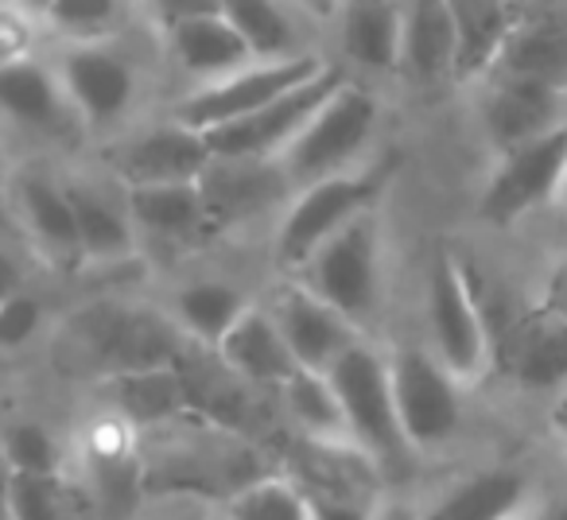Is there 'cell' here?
<instances>
[{
  "label": "cell",
  "mask_w": 567,
  "mask_h": 520,
  "mask_svg": "<svg viewBox=\"0 0 567 520\" xmlns=\"http://www.w3.org/2000/svg\"><path fill=\"white\" fill-rule=\"evenodd\" d=\"M66 334L82 365L102 381L121 373L175 370L187 346L167 311H148L136 303H90L66 323Z\"/></svg>",
  "instance_id": "6da1fadb"
},
{
  "label": "cell",
  "mask_w": 567,
  "mask_h": 520,
  "mask_svg": "<svg viewBox=\"0 0 567 520\" xmlns=\"http://www.w3.org/2000/svg\"><path fill=\"white\" fill-rule=\"evenodd\" d=\"M389 183V164H365L334 179L311 183V187L296 190L292 202L284 206L276 218L272 233V264L280 277H292L331 241L334 233L373 210Z\"/></svg>",
  "instance_id": "7a4b0ae2"
},
{
  "label": "cell",
  "mask_w": 567,
  "mask_h": 520,
  "mask_svg": "<svg viewBox=\"0 0 567 520\" xmlns=\"http://www.w3.org/2000/svg\"><path fill=\"white\" fill-rule=\"evenodd\" d=\"M292 277L370 334L378 326L381 300H385V229H381V214L365 210L362 218H354Z\"/></svg>",
  "instance_id": "3957f363"
},
{
  "label": "cell",
  "mask_w": 567,
  "mask_h": 520,
  "mask_svg": "<svg viewBox=\"0 0 567 520\" xmlns=\"http://www.w3.org/2000/svg\"><path fill=\"white\" fill-rule=\"evenodd\" d=\"M284 474L303 489L311 520H378L385 470L358 443H323L296 435Z\"/></svg>",
  "instance_id": "277c9868"
},
{
  "label": "cell",
  "mask_w": 567,
  "mask_h": 520,
  "mask_svg": "<svg viewBox=\"0 0 567 520\" xmlns=\"http://www.w3.org/2000/svg\"><path fill=\"white\" fill-rule=\"evenodd\" d=\"M378 97L350 79L347 86H339L327 97L323 110L276 156V164L284 167V175H288V183L296 190L334 179V175H347L354 167H365L362 156L373 144V136H378Z\"/></svg>",
  "instance_id": "5b68a950"
},
{
  "label": "cell",
  "mask_w": 567,
  "mask_h": 520,
  "mask_svg": "<svg viewBox=\"0 0 567 520\" xmlns=\"http://www.w3.org/2000/svg\"><path fill=\"white\" fill-rule=\"evenodd\" d=\"M331 381H334V388H339L342 412H347L350 439H354L365 455L378 458L385 478L389 474L409 470L416 450H412L409 435H404V427H401V412H396L389 350L362 339L331 370Z\"/></svg>",
  "instance_id": "8992f818"
},
{
  "label": "cell",
  "mask_w": 567,
  "mask_h": 520,
  "mask_svg": "<svg viewBox=\"0 0 567 520\" xmlns=\"http://www.w3.org/2000/svg\"><path fill=\"white\" fill-rule=\"evenodd\" d=\"M424 319L427 346L435 350L443 365L463 381L466 388L478 385L494 365L486 319H482L474 292L466 284V272L451 249H440L427 264L424 280Z\"/></svg>",
  "instance_id": "52a82bcc"
},
{
  "label": "cell",
  "mask_w": 567,
  "mask_h": 520,
  "mask_svg": "<svg viewBox=\"0 0 567 520\" xmlns=\"http://www.w3.org/2000/svg\"><path fill=\"white\" fill-rule=\"evenodd\" d=\"M51 63L90 133L94 128L117 136L125 133V121L133 117L136 97H141V63L125 43H59L51 51Z\"/></svg>",
  "instance_id": "ba28073f"
},
{
  "label": "cell",
  "mask_w": 567,
  "mask_h": 520,
  "mask_svg": "<svg viewBox=\"0 0 567 520\" xmlns=\"http://www.w3.org/2000/svg\"><path fill=\"white\" fill-rule=\"evenodd\" d=\"M396 412L416 455H435L451 447L463 431V381L435 357L432 346L389 350Z\"/></svg>",
  "instance_id": "9c48e42d"
},
{
  "label": "cell",
  "mask_w": 567,
  "mask_h": 520,
  "mask_svg": "<svg viewBox=\"0 0 567 520\" xmlns=\"http://www.w3.org/2000/svg\"><path fill=\"white\" fill-rule=\"evenodd\" d=\"M327 66H331V59H327L323 51L300 55V59H276V63L260 59V63L245 66V71L229 74V79L214 82V86L183 94L167 113H172L175 121H183V125L198 128V133H214V128L234 125V121L265 110L268 102L284 97L288 90L319 79Z\"/></svg>",
  "instance_id": "30bf717a"
},
{
  "label": "cell",
  "mask_w": 567,
  "mask_h": 520,
  "mask_svg": "<svg viewBox=\"0 0 567 520\" xmlns=\"http://www.w3.org/2000/svg\"><path fill=\"white\" fill-rule=\"evenodd\" d=\"M210 159L214 148L206 133L167 113L152 125H133L113 136L105 167L125 187H164V183H198Z\"/></svg>",
  "instance_id": "8fae6325"
},
{
  "label": "cell",
  "mask_w": 567,
  "mask_h": 520,
  "mask_svg": "<svg viewBox=\"0 0 567 520\" xmlns=\"http://www.w3.org/2000/svg\"><path fill=\"white\" fill-rule=\"evenodd\" d=\"M564 171H567V121L559 128H551V133L497 156L494 175L486 179L478 198L482 221L505 229L525 218V214L540 210L544 202H556Z\"/></svg>",
  "instance_id": "7c38bea8"
},
{
  "label": "cell",
  "mask_w": 567,
  "mask_h": 520,
  "mask_svg": "<svg viewBox=\"0 0 567 520\" xmlns=\"http://www.w3.org/2000/svg\"><path fill=\"white\" fill-rule=\"evenodd\" d=\"M347 82H350L347 66L331 63L319 79L288 90L284 97L268 102L265 110L249 113V117L234 121V125L214 128V133H206V141H210L214 156H226V159H276L311 125V117L323 110L327 97L339 86H347Z\"/></svg>",
  "instance_id": "4fadbf2b"
},
{
  "label": "cell",
  "mask_w": 567,
  "mask_h": 520,
  "mask_svg": "<svg viewBox=\"0 0 567 520\" xmlns=\"http://www.w3.org/2000/svg\"><path fill=\"white\" fill-rule=\"evenodd\" d=\"M268 308V315L276 319L284 342L296 354L300 370L311 373H331L350 350L370 334L362 326H354L339 308H331L327 300H319L311 288H303L296 277H280L268 295L260 300Z\"/></svg>",
  "instance_id": "5bb4252c"
},
{
  "label": "cell",
  "mask_w": 567,
  "mask_h": 520,
  "mask_svg": "<svg viewBox=\"0 0 567 520\" xmlns=\"http://www.w3.org/2000/svg\"><path fill=\"white\" fill-rule=\"evenodd\" d=\"M12 218H17V229L24 237L28 257H35L40 264H51V269L63 272H74L86 264L79 221H74V206L63 179L35 171V167L20 171L12 179Z\"/></svg>",
  "instance_id": "9a60e30c"
},
{
  "label": "cell",
  "mask_w": 567,
  "mask_h": 520,
  "mask_svg": "<svg viewBox=\"0 0 567 520\" xmlns=\"http://www.w3.org/2000/svg\"><path fill=\"white\" fill-rule=\"evenodd\" d=\"M198 190L206 198L214 229H237L249 226L268 214H284L292 202L296 187L288 183L284 167L276 159H226L214 156L210 167L198 179Z\"/></svg>",
  "instance_id": "2e32d148"
},
{
  "label": "cell",
  "mask_w": 567,
  "mask_h": 520,
  "mask_svg": "<svg viewBox=\"0 0 567 520\" xmlns=\"http://www.w3.org/2000/svg\"><path fill=\"white\" fill-rule=\"evenodd\" d=\"M0 105H4L9 125L24 128L28 136H43V141H71L74 133L86 128L74 102L66 97L55 63L40 55L4 59Z\"/></svg>",
  "instance_id": "e0dca14e"
},
{
  "label": "cell",
  "mask_w": 567,
  "mask_h": 520,
  "mask_svg": "<svg viewBox=\"0 0 567 520\" xmlns=\"http://www.w3.org/2000/svg\"><path fill=\"white\" fill-rule=\"evenodd\" d=\"M482 82H486V94H482L478 110L497 156L551 133L567 121V90L517 79V74H486Z\"/></svg>",
  "instance_id": "ac0fdd59"
},
{
  "label": "cell",
  "mask_w": 567,
  "mask_h": 520,
  "mask_svg": "<svg viewBox=\"0 0 567 520\" xmlns=\"http://www.w3.org/2000/svg\"><path fill=\"white\" fill-rule=\"evenodd\" d=\"M66 195L74 206V221H79L82 252L86 264L94 269H110V264H125L141 252V233H136L133 210H128L125 183L110 179H90V175H71Z\"/></svg>",
  "instance_id": "d6986e66"
},
{
  "label": "cell",
  "mask_w": 567,
  "mask_h": 520,
  "mask_svg": "<svg viewBox=\"0 0 567 520\" xmlns=\"http://www.w3.org/2000/svg\"><path fill=\"white\" fill-rule=\"evenodd\" d=\"M536 489V478L520 466H482L443 486L420 520H517L528 512Z\"/></svg>",
  "instance_id": "ffe728a7"
},
{
  "label": "cell",
  "mask_w": 567,
  "mask_h": 520,
  "mask_svg": "<svg viewBox=\"0 0 567 520\" xmlns=\"http://www.w3.org/2000/svg\"><path fill=\"white\" fill-rule=\"evenodd\" d=\"M339 43V63L347 59L350 71L401 74L404 55V0H342L331 24Z\"/></svg>",
  "instance_id": "44dd1931"
},
{
  "label": "cell",
  "mask_w": 567,
  "mask_h": 520,
  "mask_svg": "<svg viewBox=\"0 0 567 520\" xmlns=\"http://www.w3.org/2000/svg\"><path fill=\"white\" fill-rule=\"evenodd\" d=\"M164 51L175 71L190 82V90L214 86V82L260 63L249 43L241 40V32L221 12H206V17L172 24L164 32Z\"/></svg>",
  "instance_id": "7402d4cb"
},
{
  "label": "cell",
  "mask_w": 567,
  "mask_h": 520,
  "mask_svg": "<svg viewBox=\"0 0 567 520\" xmlns=\"http://www.w3.org/2000/svg\"><path fill=\"white\" fill-rule=\"evenodd\" d=\"M489 74L567 90V0H520V20Z\"/></svg>",
  "instance_id": "603a6c76"
},
{
  "label": "cell",
  "mask_w": 567,
  "mask_h": 520,
  "mask_svg": "<svg viewBox=\"0 0 567 520\" xmlns=\"http://www.w3.org/2000/svg\"><path fill=\"white\" fill-rule=\"evenodd\" d=\"M141 241H156L159 249L190 252L218 233L206 210L198 183H164V187H125Z\"/></svg>",
  "instance_id": "cb8c5ba5"
},
{
  "label": "cell",
  "mask_w": 567,
  "mask_h": 520,
  "mask_svg": "<svg viewBox=\"0 0 567 520\" xmlns=\"http://www.w3.org/2000/svg\"><path fill=\"white\" fill-rule=\"evenodd\" d=\"M221 17L241 32L252 55L276 63V59H300L319 51L323 28L300 0H221Z\"/></svg>",
  "instance_id": "d4e9b609"
},
{
  "label": "cell",
  "mask_w": 567,
  "mask_h": 520,
  "mask_svg": "<svg viewBox=\"0 0 567 520\" xmlns=\"http://www.w3.org/2000/svg\"><path fill=\"white\" fill-rule=\"evenodd\" d=\"M497 370L509 373L525 393L559 396L567 388V323L536 300L497 357Z\"/></svg>",
  "instance_id": "484cf974"
},
{
  "label": "cell",
  "mask_w": 567,
  "mask_h": 520,
  "mask_svg": "<svg viewBox=\"0 0 567 520\" xmlns=\"http://www.w3.org/2000/svg\"><path fill=\"white\" fill-rule=\"evenodd\" d=\"M218 357L252 388H265V393H276L284 381H292L300 373V362L284 342L276 319L268 315L265 303H252L245 311V319L226 334V342L218 346Z\"/></svg>",
  "instance_id": "4316f807"
},
{
  "label": "cell",
  "mask_w": 567,
  "mask_h": 520,
  "mask_svg": "<svg viewBox=\"0 0 567 520\" xmlns=\"http://www.w3.org/2000/svg\"><path fill=\"white\" fill-rule=\"evenodd\" d=\"M252 295L241 284L226 277H195L187 284H179L167 303V315L183 331V339L195 346L218 350L226 342V334L245 319V311L252 308Z\"/></svg>",
  "instance_id": "83f0119b"
},
{
  "label": "cell",
  "mask_w": 567,
  "mask_h": 520,
  "mask_svg": "<svg viewBox=\"0 0 567 520\" xmlns=\"http://www.w3.org/2000/svg\"><path fill=\"white\" fill-rule=\"evenodd\" d=\"M401 74L427 86L458 74V32L451 0H404Z\"/></svg>",
  "instance_id": "f1b7e54d"
},
{
  "label": "cell",
  "mask_w": 567,
  "mask_h": 520,
  "mask_svg": "<svg viewBox=\"0 0 567 520\" xmlns=\"http://www.w3.org/2000/svg\"><path fill=\"white\" fill-rule=\"evenodd\" d=\"M458 32V82H482L520 20V0H451Z\"/></svg>",
  "instance_id": "f546056e"
},
{
  "label": "cell",
  "mask_w": 567,
  "mask_h": 520,
  "mask_svg": "<svg viewBox=\"0 0 567 520\" xmlns=\"http://www.w3.org/2000/svg\"><path fill=\"white\" fill-rule=\"evenodd\" d=\"M110 393L113 408L121 419L136 427V431H156V427L172 424V419L187 416V388H183L179 370H148V373H121V377L102 381Z\"/></svg>",
  "instance_id": "4dcf8cb0"
},
{
  "label": "cell",
  "mask_w": 567,
  "mask_h": 520,
  "mask_svg": "<svg viewBox=\"0 0 567 520\" xmlns=\"http://www.w3.org/2000/svg\"><path fill=\"white\" fill-rule=\"evenodd\" d=\"M280 412L288 424L296 427L300 439H323V443H354L347 427V412H342L339 388H334L331 373H311L300 370L292 381H284L276 388Z\"/></svg>",
  "instance_id": "1f68e13d"
},
{
  "label": "cell",
  "mask_w": 567,
  "mask_h": 520,
  "mask_svg": "<svg viewBox=\"0 0 567 520\" xmlns=\"http://www.w3.org/2000/svg\"><path fill=\"white\" fill-rule=\"evenodd\" d=\"M136 0H55L43 20L59 43H97L121 40L128 24V9Z\"/></svg>",
  "instance_id": "d6a6232c"
},
{
  "label": "cell",
  "mask_w": 567,
  "mask_h": 520,
  "mask_svg": "<svg viewBox=\"0 0 567 520\" xmlns=\"http://www.w3.org/2000/svg\"><path fill=\"white\" fill-rule=\"evenodd\" d=\"M221 520H311L308 497L284 470L257 478L218 505Z\"/></svg>",
  "instance_id": "836d02e7"
},
{
  "label": "cell",
  "mask_w": 567,
  "mask_h": 520,
  "mask_svg": "<svg viewBox=\"0 0 567 520\" xmlns=\"http://www.w3.org/2000/svg\"><path fill=\"white\" fill-rule=\"evenodd\" d=\"M4 462L9 474H35V478H63V447L35 419H12L4 431Z\"/></svg>",
  "instance_id": "e575fe53"
},
{
  "label": "cell",
  "mask_w": 567,
  "mask_h": 520,
  "mask_svg": "<svg viewBox=\"0 0 567 520\" xmlns=\"http://www.w3.org/2000/svg\"><path fill=\"white\" fill-rule=\"evenodd\" d=\"M9 520H66L63 478L9 474Z\"/></svg>",
  "instance_id": "d590c367"
},
{
  "label": "cell",
  "mask_w": 567,
  "mask_h": 520,
  "mask_svg": "<svg viewBox=\"0 0 567 520\" xmlns=\"http://www.w3.org/2000/svg\"><path fill=\"white\" fill-rule=\"evenodd\" d=\"M43 315H48V308H43L40 295H32L28 288L4 292V308H0V342H4V350H9V354L24 350L28 342L40 334Z\"/></svg>",
  "instance_id": "8d00e7d4"
},
{
  "label": "cell",
  "mask_w": 567,
  "mask_h": 520,
  "mask_svg": "<svg viewBox=\"0 0 567 520\" xmlns=\"http://www.w3.org/2000/svg\"><path fill=\"white\" fill-rule=\"evenodd\" d=\"M214 509H218V505L203 501V497L164 493V497H148L128 520H210Z\"/></svg>",
  "instance_id": "74e56055"
},
{
  "label": "cell",
  "mask_w": 567,
  "mask_h": 520,
  "mask_svg": "<svg viewBox=\"0 0 567 520\" xmlns=\"http://www.w3.org/2000/svg\"><path fill=\"white\" fill-rule=\"evenodd\" d=\"M144 12L159 24V32H167L172 24L190 17H206V12H218L221 0H136Z\"/></svg>",
  "instance_id": "f35d334b"
},
{
  "label": "cell",
  "mask_w": 567,
  "mask_h": 520,
  "mask_svg": "<svg viewBox=\"0 0 567 520\" xmlns=\"http://www.w3.org/2000/svg\"><path fill=\"white\" fill-rule=\"evenodd\" d=\"M525 520H567V486H540Z\"/></svg>",
  "instance_id": "ab89813d"
},
{
  "label": "cell",
  "mask_w": 567,
  "mask_h": 520,
  "mask_svg": "<svg viewBox=\"0 0 567 520\" xmlns=\"http://www.w3.org/2000/svg\"><path fill=\"white\" fill-rule=\"evenodd\" d=\"M540 303H544L548 311H556V315L567 323V257H564V260H556V264L548 269V277H544Z\"/></svg>",
  "instance_id": "60d3db41"
},
{
  "label": "cell",
  "mask_w": 567,
  "mask_h": 520,
  "mask_svg": "<svg viewBox=\"0 0 567 520\" xmlns=\"http://www.w3.org/2000/svg\"><path fill=\"white\" fill-rule=\"evenodd\" d=\"M300 4L311 12V17L319 20V24L331 28V24H334V17H339V4H342V0H300Z\"/></svg>",
  "instance_id": "b9f144b4"
},
{
  "label": "cell",
  "mask_w": 567,
  "mask_h": 520,
  "mask_svg": "<svg viewBox=\"0 0 567 520\" xmlns=\"http://www.w3.org/2000/svg\"><path fill=\"white\" fill-rule=\"evenodd\" d=\"M4 4H9V9H17V12H24V17H32V20H48V12H51V4H55V0H4Z\"/></svg>",
  "instance_id": "7bdbcfd3"
},
{
  "label": "cell",
  "mask_w": 567,
  "mask_h": 520,
  "mask_svg": "<svg viewBox=\"0 0 567 520\" xmlns=\"http://www.w3.org/2000/svg\"><path fill=\"white\" fill-rule=\"evenodd\" d=\"M548 419H551V427H556V431H559V439L567 443V388L556 396V404H551Z\"/></svg>",
  "instance_id": "ee69618b"
},
{
  "label": "cell",
  "mask_w": 567,
  "mask_h": 520,
  "mask_svg": "<svg viewBox=\"0 0 567 520\" xmlns=\"http://www.w3.org/2000/svg\"><path fill=\"white\" fill-rule=\"evenodd\" d=\"M556 206H559V214L567 218V171H564V179H559V190H556Z\"/></svg>",
  "instance_id": "f6af8a7d"
},
{
  "label": "cell",
  "mask_w": 567,
  "mask_h": 520,
  "mask_svg": "<svg viewBox=\"0 0 567 520\" xmlns=\"http://www.w3.org/2000/svg\"><path fill=\"white\" fill-rule=\"evenodd\" d=\"M210 520H221V512H218V509H214V517H210Z\"/></svg>",
  "instance_id": "bcb514c9"
},
{
  "label": "cell",
  "mask_w": 567,
  "mask_h": 520,
  "mask_svg": "<svg viewBox=\"0 0 567 520\" xmlns=\"http://www.w3.org/2000/svg\"><path fill=\"white\" fill-rule=\"evenodd\" d=\"M517 520H525V517H517Z\"/></svg>",
  "instance_id": "7dc6e473"
}]
</instances>
